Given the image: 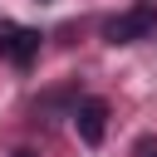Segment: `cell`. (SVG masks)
Here are the masks:
<instances>
[{
  "mask_svg": "<svg viewBox=\"0 0 157 157\" xmlns=\"http://www.w3.org/2000/svg\"><path fill=\"white\" fill-rule=\"evenodd\" d=\"M132 152H137V157H157V137H137Z\"/></svg>",
  "mask_w": 157,
  "mask_h": 157,
  "instance_id": "277c9868",
  "label": "cell"
},
{
  "mask_svg": "<svg viewBox=\"0 0 157 157\" xmlns=\"http://www.w3.org/2000/svg\"><path fill=\"white\" fill-rule=\"evenodd\" d=\"M10 157H34V152H29V147H15V152H10Z\"/></svg>",
  "mask_w": 157,
  "mask_h": 157,
  "instance_id": "5b68a950",
  "label": "cell"
},
{
  "mask_svg": "<svg viewBox=\"0 0 157 157\" xmlns=\"http://www.w3.org/2000/svg\"><path fill=\"white\" fill-rule=\"evenodd\" d=\"M0 44H5V25H0Z\"/></svg>",
  "mask_w": 157,
  "mask_h": 157,
  "instance_id": "8992f818",
  "label": "cell"
},
{
  "mask_svg": "<svg viewBox=\"0 0 157 157\" xmlns=\"http://www.w3.org/2000/svg\"><path fill=\"white\" fill-rule=\"evenodd\" d=\"M74 128H78V137H83L88 147H98L103 132H108V103H103V98H83V103L74 108Z\"/></svg>",
  "mask_w": 157,
  "mask_h": 157,
  "instance_id": "7a4b0ae2",
  "label": "cell"
},
{
  "mask_svg": "<svg viewBox=\"0 0 157 157\" xmlns=\"http://www.w3.org/2000/svg\"><path fill=\"white\" fill-rule=\"evenodd\" d=\"M152 34H157V5L152 0H137L132 10H123L118 20L103 25L108 44H132V39H152Z\"/></svg>",
  "mask_w": 157,
  "mask_h": 157,
  "instance_id": "6da1fadb",
  "label": "cell"
},
{
  "mask_svg": "<svg viewBox=\"0 0 157 157\" xmlns=\"http://www.w3.org/2000/svg\"><path fill=\"white\" fill-rule=\"evenodd\" d=\"M0 54H10V64L29 69V59L39 54V29H25V25H5V44Z\"/></svg>",
  "mask_w": 157,
  "mask_h": 157,
  "instance_id": "3957f363",
  "label": "cell"
}]
</instances>
